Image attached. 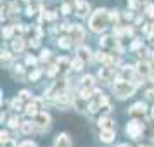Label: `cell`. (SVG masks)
<instances>
[{"instance_id": "cell-1", "label": "cell", "mask_w": 154, "mask_h": 147, "mask_svg": "<svg viewBox=\"0 0 154 147\" xmlns=\"http://www.w3.org/2000/svg\"><path fill=\"white\" fill-rule=\"evenodd\" d=\"M111 21L109 19V11L106 9H97L94 14L90 16V21H88V26L94 33H102L106 28H107V23Z\"/></svg>"}, {"instance_id": "cell-2", "label": "cell", "mask_w": 154, "mask_h": 147, "mask_svg": "<svg viewBox=\"0 0 154 147\" xmlns=\"http://www.w3.org/2000/svg\"><path fill=\"white\" fill-rule=\"evenodd\" d=\"M114 93L118 95L119 99H126V97H132L133 92H135V85L130 83V81H125V80H121L118 78V81L114 83Z\"/></svg>"}, {"instance_id": "cell-3", "label": "cell", "mask_w": 154, "mask_h": 147, "mask_svg": "<svg viewBox=\"0 0 154 147\" xmlns=\"http://www.w3.org/2000/svg\"><path fill=\"white\" fill-rule=\"evenodd\" d=\"M142 132H144V125H142V123H139L137 119H132V121L126 125V133H128V137H130V139H133V140L140 139Z\"/></svg>"}, {"instance_id": "cell-4", "label": "cell", "mask_w": 154, "mask_h": 147, "mask_svg": "<svg viewBox=\"0 0 154 147\" xmlns=\"http://www.w3.org/2000/svg\"><path fill=\"white\" fill-rule=\"evenodd\" d=\"M71 40H73V43H76V45H80V43L85 40V29L83 26H80V24H75L73 26V29H71Z\"/></svg>"}, {"instance_id": "cell-5", "label": "cell", "mask_w": 154, "mask_h": 147, "mask_svg": "<svg viewBox=\"0 0 154 147\" xmlns=\"http://www.w3.org/2000/svg\"><path fill=\"white\" fill-rule=\"evenodd\" d=\"M49 123H50L49 112H38V114L35 116V126L36 128L45 130V128H49Z\"/></svg>"}, {"instance_id": "cell-6", "label": "cell", "mask_w": 154, "mask_h": 147, "mask_svg": "<svg viewBox=\"0 0 154 147\" xmlns=\"http://www.w3.org/2000/svg\"><path fill=\"white\" fill-rule=\"evenodd\" d=\"M40 106H42V100H40V99H33V100H29V104L24 107V112H26L28 116H36Z\"/></svg>"}, {"instance_id": "cell-7", "label": "cell", "mask_w": 154, "mask_h": 147, "mask_svg": "<svg viewBox=\"0 0 154 147\" xmlns=\"http://www.w3.org/2000/svg\"><path fill=\"white\" fill-rule=\"evenodd\" d=\"M112 76H114V73H112V69L109 68V66H104V68L99 69V80H100V81L109 83V81L112 80Z\"/></svg>"}, {"instance_id": "cell-8", "label": "cell", "mask_w": 154, "mask_h": 147, "mask_svg": "<svg viewBox=\"0 0 154 147\" xmlns=\"http://www.w3.org/2000/svg\"><path fill=\"white\" fill-rule=\"evenodd\" d=\"M56 102L61 104L63 107H66V106H69L71 102H73V97H71L69 93H66V92H59L56 95Z\"/></svg>"}, {"instance_id": "cell-9", "label": "cell", "mask_w": 154, "mask_h": 147, "mask_svg": "<svg viewBox=\"0 0 154 147\" xmlns=\"http://www.w3.org/2000/svg\"><path fill=\"white\" fill-rule=\"evenodd\" d=\"M54 147H71V139L68 137V133H61V135H57Z\"/></svg>"}, {"instance_id": "cell-10", "label": "cell", "mask_w": 154, "mask_h": 147, "mask_svg": "<svg viewBox=\"0 0 154 147\" xmlns=\"http://www.w3.org/2000/svg\"><path fill=\"white\" fill-rule=\"evenodd\" d=\"M128 112L132 114V116H144V112H146V104L144 102H137V104H133Z\"/></svg>"}, {"instance_id": "cell-11", "label": "cell", "mask_w": 154, "mask_h": 147, "mask_svg": "<svg viewBox=\"0 0 154 147\" xmlns=\"http://www.w3.org/2000/svg\"><path fill=\"white\" fill-rule=\"evenodd\" d=\"M137 75H139V76H149V75H151V66H149V64L147 63H142V61H140L139 64H137Z\"/></svg>"}, {"instance_id": "cell-12", "label": "cell", "mask_w": 154, "mask_h": 147, "mask_svg": "<svg viewBox=\"0 0 154 147\" xmlns=\"http://www.w3.org/2000/svg\"><path fill=\"white\" fill-rule=\"evenodd\" d=\"M88 11H90V5H88L87 2H78L76 4V14L80 16V17H87Z\"/></svg>"}, {"instance_id": "cell-13", "label": "cell", "mask_w": 154, "mask_h": 147, "mask_svg": "<svg viewBox=\"0 0 154 147\" xmlns=\"http://www.w3.org/2000/svg\"><path fill=\"white\" fill-rule=\"evenodd\" d=\"M73 106H75L76 109H80V111H83L85 106H87V100H85L80 93H76V95H73Z\"/></svg>"}, {"instance_id": "cell-14", "label": "cell", "mask_w": 154, "mask_h": 147, "mask_svg": "<svg viewBox=\"0 0 154 147\" xmlns=\"http://www.w3.org/2000/svg\"><path fill=\"white\" fill-rule=\"evenodd\" d=\"M99 43H100V47H104V49H114V47H116V40H112V36H102Z\"/></svg>"}, {"instance_id": "cell-15", "label": "cell", "mask_w": 154, "mask_h": 147, "mask_svg": "<svg viewBox=\"0 0 154 147\" xmlns=\"http://www.w3.org/2000/svg\"><path fill=\"white\" fill-rule=\"evenodd\" d=\"M100 140H102V142H112V140H114V128L102 130V132H100Z\"/></svg>"}, {"instance_id": "cell-16", "label": "cell", "mask_w": 154, "mask_h": 147, "mask_svg": "<svg viewBox=\"0 0 154 147\" xmlns=\"http://www.w3.org/2000/svg\"><path fill=\"white\" fill-rule=\"evenodd\" d=\"M78 57H80L82 61H88V59H90V49L85 47V45L78 47Z\"/></svg>"}, {"instance_id": "cell-17", "label": "cell", "mask_w": 154, "mask_h": 147, "mask_svg": "<svg viewBox=\"0 0 154 147\" xmlns=\"http://www.w3.org/2000/svg\"><path fill=\"white\" fill-rule=\"evenodd\" d=\"M23 49H24V40H23L21 36L14 38L12 40V50L14 52H23Z\"/></svg>"}, {"instance_id": "cell-18", "label": "cell", "mask_w": 154, "mask_h": 147, "mask_svg": "<svg viewBox=\"0 0 154 147\" xmlns=\"http://www.w3.org/2000/svg\"><path fill=\"white\" fill-rule=\"evenodd\" d=\"M35 130V121L31 123V121H23L21 123V132L26 133V135H29V133Z\"/></svg>"}, {"instance_id": "cell-19", "label": "cell", "mask_w": 154, "mask_h": 147, "mask_svg": "<svg viewBox=\"0 0 154 147\" xmlns=\"http://www.w3.org/2000/svg\"><path fill=\"white\" fill-rule=\"evenodd\" d=\"M57 45H59L61 49H69L71 45H73V40L68 38V36H61V38L57 40Z\"/></svg>"}, {"instance_id": "cell-20", "label": "cell", "mask_w": 154, "mask_h": 147, "mask_svg": "<svg viewBox=\"0 0 154 147\" xmlns=\"http://www.w3.org/2000/svg\"><path fill=\"white\" fill-rule=\"evenodd\" d=\"M99 126H100L102 130H109V128H112V121H111V118H107V116L100 118V119H99Z\"/></svg>"}, {"instance_id": "cell-21", "label": "cell", "mask_w": 154, "mask_h": 147, "mask_svg": "<svg viewBox=\"0 0 154 147\" xmlns=\"http://www.w3.org/2000/svg\"><path fill=\"white\" fill-rule=\"evenodd\" d=\"M94 76H90V75H87V76L82 78V85H83L85 88H94Z\"/></svg>"}, {"instance_id": "cell-22", "label": "cell", "mask_w": 154, "mask_h": 147, "mask_svg": "<svg viewBox=\"0 0 154 147\" xmlns=\"http://www.w3.org/2000/svg\"><path fill=\"white\" fill-rule=\"evenodd\" d=\"M57 68L61 71H66L68 68H71V63L68 61V59H64V57H61L59 61H57Z\"/></svg>"}, {"instance_id": "cell-23", "label": "cell", "mask_w": 154, "mask_h": 147, "mask_svg": "<svg viewBox=\"0 0 154 147\" xmlns=\"http://www.w3.org/2000/svg\"><path fill=\"white\" fill-rule=\"evenodd\" d=\"M83 63H85V61H82L80 57H76L75 61H71V68H73L75 71H82V69H83Z\"/></svg>"}, {"instance_id": "cell-24", "label": "cell", "mask_w": 154, "mask_h": 147, "mask_svg": "<svg viewBox=\"0 0 154 147\" xmlns=\"http://www.w3.org/2000/svg\"><path fill=\"white\" fill-rule=\"evenodd\" d=\"M12 33H14V26H5V28L2 29L4 38H12Z\"/></svg>"}, {"instance_id": "cell-25", "label": "cell", "mask_w": 154, "mask_h": 147, "mask_svg": "<svg viewBox=\"0 0 154 147\" xmlns=\"http://www.w3.org/2000/svg\"><path fill=\"white\" fill-rule=\"evenodd\" d=\"M80 95H82V97L85 99V100H88V99H90V95H92V88H82V92H80Z\"/></svg>"}, {"instance_id": "cell-26", "label": "cell", "mask_w": 154, "mask_h": 147, "mask_svg": "<svg viewBox=\"0 0 154 147\" xmlns=\"http://www.w3.org/2000/svg\"><path fill=\"white\" fill-rule=\"evenodd\" d=\"M12 109H14V111H21L23 109V104H21V99H16V100H12Z\"/></svg>"}, {"instance_id": "cell-27", "label": "cell", "mask_w": 154, "mask_h": 147, "mask_svg": "<svg viewBox=\"0 0 154 147\" xmlns=\"http://www.w3.org/2000/svg\"><path fill=\"white\" fill-rule=\"evenodd\" d=\"M109 19H111V21L114 23V26H116V23H118V19H119L118 11H111V12H109Z\"/></svg>"}, {"instance_id": "cell-28", "label": "cell", "mask_w": 154, "mask_h": 147, "mask_svg": "<svg viewBox=\"0 0 154 147\" xmlns=\"http://www.w3.org/2000/svg\"><path fill=\"white\" fill-rule=\"evenodd\" d=\"M19 125H21V121H19L17 118H16V116H14V118H11V119H9V126H11V128H17Z\"/></svg>"}, {"instance_id": "cell-29", "label": "cell", "mask_w": 154, "mask_h": 147, "mask_svg": "<svg viewBox=\"0 0 154 147\" xmlns=\"http://www.w3.org/2000/svg\"><path fill=\"white\" fill-rule=\"evenodd\" d=\"M59 71V68H57V64L56 66H49V69H47V75L49 76H56V73Z\"/></svg>"}, {"instance_id": "cell-30", "label": "cell", "mask_w": 154, "mask_h": 147, "mask_svg": "<svg viewBox=\"0 0 154 147\" xmlns=\"http://www.w3.org/2000/svg\"><path fill=\"white\" fill-rule=\"evenodd\" d=\"M146 12H147V16H149V17H154V4H147Z\"/></svg>"}, {"instance_id": "cell-31", "label": "cell", "mask_w": 154, "mask_h": 147, "mask_svg": "<svg viewBox=\"0 0 154 147\" xmlns=\"http://www.w3.org/2000/svg\"><path fill=\"white\" fill-rule=\"evenodd\" d=\"M95 59H97L99 63H106V59H107V56H106L104 52H97V54H95Z\"/></svg>"}, {"instance_id": "cell-32", "label": "cell", "mask_w": 154, "mask_h": 147, "mask_svg": "<svg viewBox=\"0 0 154 147\" xmlns=\"http://www.w3.org/2000/svg\"><path fill=\"white\" fill-rule=\"evenodd\" d=\"M19 99H21V100H29V99H31V95H29L28 90H23L21 93H19Z\"/></svg>"}, {"instance_id": "cell-33", "label": "cell", "mask_w": 154, "mask_h": 147, "mask_svg": "<svg viewBox=\"0 0 154 147\" xmlns=\"http://www.w3.org/2000/svg\"><path fill=\"white\" fill-rule=\"evenodd\" d=\"M14 73L17 75V76H23V75H24V71H23V66L16 64V66H14Z\"/></svg>"}, {"instance_id": "cell-34", "label": "cell", "mask_w": 154, "mask_h": 147, "mask_svg": "<svg viewBox=\"0 0 154 147\" xmlns=\"http://www.w3.org/2000/svg\"><path fill=\"white\" fill-rule=\"evenodd\" d=\"M50 57V50H42V54H40V59H42V61H47V59H49Z\"/></svg>"}, {"instance_id": "cell-35", "label": "cell", "mask_w": 154, "mask_h": 147, "mask_svg": "<svg viewBox=\"0 0 154 147\" xmlns=\"http://www.w3.org/2000/svg\"><path fill=\"white\" fill-rule=\"evenodd\" d=\"M99 102H92L90 106H88V112H97V107H99Z\"/></svg>"}, {"instance_id": "cell-36", "label": "cell", "mask_w": 154, "mask_h": 147, "mask_svg": "<svg viewBox=\"0 0 154 147\" xmlns=\"http://www.w3.org/2000/svg\"><path fill=\"white\" fill-rule=\"evenodd\" d=\"M36 61H38V59H36V57H33V56H28V57H26V64H29V66L36 64Z\"/></svg>"}, {"instance_id": "cell-37", "label": "cell", "mask_w": 154, "mask_h": 147, "mask_svg": "<svg viewBox=\"0 0 154 147\" xmlns=\"http://www.w3.org/2000/svg\"><path fill=\"white\" fill-rule=\"evenodd\" d=\"M43 17H45V19H49V21H54V19H56V12H45Z\"/></svg>"}, {"instance_id": "cell-38", "label": "cell", "mask_w": 154, "mask_h": 147, "mask_svg": "<svg viewBox=\"0 0 154 147\" xmlns=\"http://www.w3.org/2000/svg\"><path fill=\"white\" fill-rule=\"evenodd\" d=\"M40 75H42V73H40L38 69H36V71H33V73L29 75V80H33V81H35V80H38V78H40Z\"/></svg>"}, {"instance_id": "cell-39", "label": "cell", "mask_w": 154, "mask_h": 147, "mask_svg": "<svg viewBox=\"0 0 154 147\" xmlns=\"http://www.w3.org/2000/svg\"><path fill=\"white\" fill-rule=\"evenodd\" d=\"M130 9H139V0H128Z\"/></svg>"}, {"instance_id": "cell-40", "label": "cell", "mask_w": 154, "mask_h": 147, "mask_svg": "<svg viewBox=\"0 0 154 147\" xmlns=\"http://www.w3.org/2000/svg\"><path fill=\"white\" fill-rule=\"evenodd\" d=\"M0 140H2V144H4V142H7V140H9V133L7 132H0Z\"/></svg>"}, {"instance_id": "cell-41", "label": "cell", "mask_w": 154, "mask_h": 147, "mask_svg": "<svg viewBox=\"0 0 154 147\" xmlns=\"http://www.w3.org/2000/svg\"><path fill=\"white\" fill-rule=\"evenodd\" d=\"M61 11H63V14H69V12H71V7H69V4H64L63 7H61Z\"/></svg>"}, {"instance_id": "cell-42", "label": "cell", "mask_w": 154, "mask_h": 147, "mask_svg": "<svg viewBox=\"0 0 154 147\" xmlns=\"http://www.w3.org/2000/svg\"><path fill=\"white\" fill-rule=\"evenodd\" d=\"M99 104H100V107H102V106H107V97L100 93V99H99Z\"/></svg>"}, {"instance_id": "cell-43", "label": "cell", "mask_w": 154, "mask_h": 147, "mask_svg": "<svg viewBox=\"0 0 154 147\" xmlns=\"http://www.w3.org/2000/svg\"><path fill=\"white\" fill-rule=\"evenodd\" d=\"M140 45H142V42H140V40H135V42H133L132 45H130V49H132V50H137V49L140 47Z\"/></svg>"}, {"instance_id": "cell-44", "label": "cell", "mask_w": 154, "mask_h": 147, "mask_svg": "<svg viewBox=\"0 0 154 147\" xmlns=\"http://www.w3.org/2000/svg\"><path fill=\"white\" fill-rule=\"evenodd\" d=\"M2 61H11V54L7 50H2Z\"/></svg>"}, {"instance_id": "cell-45", "label": "cell", "mask_w": 154, "mask_h": 147, "mask_svg": "<svg viewBox=\"0 0 154 147\" xmlns=\"http://www.w3.org/2000/svg\"><path fill=\"white\" fill-rule=\"evenodd\" d=\"M2 147H16V144H14L11 139H9L7 142H4V144H2Z\"/></svg>"}, {"instance_id": "cell-46", "label": "cell", "mask_w": 154, "mask_h": 147, "mask_svg": "<svg viewBox=\"0 0 154 147\" xmlns=\"http://www.w3.org/2000/svg\"><path fill=\"white\" fill-rule=\"evenodd\" d=\"M123 33H125V35H132V33H133V28H130V26H125V28H123Z\"/></svg>"}, {"instance_id": "cell-47", "label": "cell", "mask_w": 154, "mask_h": 147, "mask_svg": "<svg viewBox=\"0 0 154 147\" xmlns=\"http://www.w3.org/2000/svg\"><path fill=\"white\" fill-rule=\"evenodd\" d=\"M33 14H35V9H33V7H31V5H29V7L26 9V16H29V17H31V16H33Z\"/></svg>"}, {"instance_id": "cell-48", "label": "cell", "mask_w": 154, "mask_h": 147, "mask_svg": "<svg viewBox=\"0 0 154 147\" xmlns=\"http://www.w3.org/2000/svg\"><path fill=\"white\" fill-rule=\"evenodd\" d=\"M19 147H36V145L33 144V142H23V144H21Z\"/></svg>"}, {"instance_id": "cell-49", "label": "cell", "mask_w": 154, "mask_h": 147, "mask_svg": "<svg viewBox=\"0 0 154 147\" xmlns=\"http://www.w3.org/2000/svg\"><path fill=\"white\" fill-rule=\"evenodd\" d=\"M146 97H147V99H154V90H147Z\"/></svg>"}, {"instance_id": "cell-50", "label": "cell", "mask_w": 154, "mask_h": 147, "mask_svg": "<svg viewBox=\"0 0 154 147\" xmlns=\"http://www.w3.org/2000/svg\"><path fill=\"white\" fill-rule=\"evenodd\" d=\"M40 42H38V38H33V42H31V47H38Z\"/></svg>"}, {"instance_id": "cell-51", "label": "cell", "mask_w": 154, "mask_h": 147, "mask_svg": "<svg viewBox=\"0 0 154 147\" xmlns=\"http://www.w3.org/2000/svg\"><path fill=\"white\" fill-rule=\"evenodd\" d=\"M68 2H75V4H78V2H76V0H68Z\"/></svg>"}, {"instance_id": "cell-52", "label": "cell", "mask_w": 154, "mask_h": 147, "mask_svg": "<svg viewBox=\"0 0 154 147\" xmlns=\"http://www.w3.org/2000/svg\"><path fill=\"white\" fill-rule=\"evenodd\" d=\"M152 118H154V107H152Z\"/></svg>"}, {"instance_id": "cell-53", "label": "cell", "mask_w": 154, "mask_h": 147, "mask_svg": "<svg viewBox=\"0 0 154 147\" xmlns=\"http://www.w3.org/2000/svg\"><path fill=\"white\" fill-rule=\"evenodd\" d=\"M139 147H146V145H139Z\"/></svg>"}, {"instance_id": "cell-54", "label": "cell", "mask_w": 154, "mask_h": 147, "mask_svg": "<svg viewBox=\"0 0 154 147\" xmlns=\"http://www.w3.org/2000/svg\"><path fill=\"white\" fill-rule=\"evenodd\" d=\"M24 2H29V0H24Z\"/></svg>"}]
</instances>
